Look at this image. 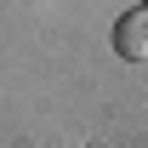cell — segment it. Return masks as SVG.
Here are the masks:
<instances>
[{"label": "cell", "instance_id": "6da1fadb", "mask_svg": "<svg viewBox=\"0 0 148 148\" xmlns=\"http://www.w3.org/2000/svg\"><path fill=\"white\" fill-rule=\"evenodd\" d=\"M114 51L125 57V63H148V6L120 12V23H114Z\"/></svg>", "mask_w": 148, "mask_h": 148}, {"label": "cell", "instance_id": "7a4b0ae2", "mask_svg": "<svg viewBox=\"0 0 148 148\" xmlns=\"http://www.w3.org/2000/svg\"><path fill=\"white\" fill-rule=\"evenodd\" d=\"M143 6H148V0H143Z\"/></svg>", "mask_w": 148, "mask_h": 148}]
</instances>
